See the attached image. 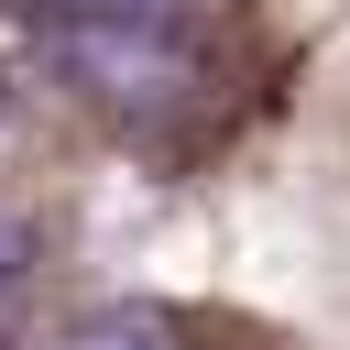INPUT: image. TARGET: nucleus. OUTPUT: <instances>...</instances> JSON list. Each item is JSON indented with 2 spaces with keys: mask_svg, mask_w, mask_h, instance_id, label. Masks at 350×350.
<instances>
[{
  "mask_svg": "<svg viewBox=\"0 0 350 350\" xmlns=\"http://www.w3.org/2000/svg\"><path fill=\"white\" fill-rule=\"evenodd\" d=\"M55 350H175V328H164V317H131V306H120V317H77V328H66Z\"/></svg>",
  "mask_w": 350,
  "mask_h": 350,
  "instance_id": "nucleus-2",
  "label": "nucleus"
},
{
  "mask_svg": "<svg viewBox=\"0 0 350 350\" xmlns=\"http://www.w3.org/2000/svg\"><path fill=\"white\" fill-rule=\"evenodd\" d=\"M66 11H77V22H164L175 0H66Z\"/></svg>",
  "mask_w": 350,
  "mask_h": 350,
  "instance_id": "nucleus-3",
  "label": "nucleus"
},
{
  "mask_svg": "<svg viewBox=\"0 0 350 350\" xmlns=\"http://www.w3.org/2000/svg\"><path fill=\"white\" fill-rule=\"evenodd\" d=\"M66 77L98 88V98H175L186 66L153 44V22H77L66 33Z\"/></svg>",
  "mask_w": 350,
  "mask_h": 350,
  "instance_id": "nucleus-1",
  "label": "nucleus"
}]
</instances>
